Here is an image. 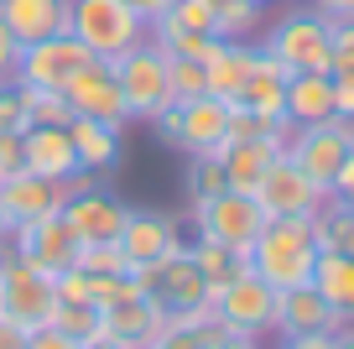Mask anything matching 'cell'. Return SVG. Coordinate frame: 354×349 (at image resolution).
<instances>
[{"label": "cell", "mask_w": 354, "mask_h": 349, "mask_svg": "<svg viewBox=\"0 0 354 349\" xmlns=\"http://www.w3.org/2000/svg\"><path fill=\"white\" fill-rule=\"evenodd\" d=\"M120 251L131 266H151V261H167V256L183 251V235H177V219L162 214V208H131L120 229Z\"/></svg>", "instance_id": "5bb4252c"}, {"label": "cell", "mask_w": 354, "mask_h": 349, "mask_svg": "<svg viewBox=\"0 0 354 349\" xmlns=\"http://www.w3.org/2000/svg\"><path fill=\"white\" fill-rule=\"evenodd\" d=\"M250 63H255L250 42H219L209 57H203V84H209V94L224 99V105H234L240 89H245V78H250Z\"/></svg>", "instance_id": "7402d4cb"}, {"label": "cell", "mask_w": 354, "mask_h": 349, "mask_svg": "<svg viewBox=\"0 0 354 349\" xmlns=\"http://www.w3.org/2000/svg\"><path fill=\"white\" fill-rule=\"evenodd\" d=\"M53 328H63L68 339L88 344V339H100V307L94 303H57L53 307Z\"/></svg>", "instance_id": "4dcf8cb0"}, {"label": "cell", "mask_w": 354, "mask_h": 349, "mask_svg": "<svg viewBox=\"0 0 354 349\" xmlns=\"http://www.w3.org/2000/svg\"><path fill=\"white\" fill-rule=\"evenodd\" d=\"M261 26V6L250 0H214V37L219 42H250Z\"/></svg>", "instance_id": "83f0119b"}, {"label": "cell", "mask_w": 354, "mask_h": 349, "mask_svg": "<svg viewBox=\"0 0 354 349\" xmlns=\"http://www.w3.org/2000/svg\"><path fill=\"white\" fill-rule=\"evenodd\" d=\"M333 115L354 120V78L349 73H333Z\"/></svg>", "instance_id": "60d3db41"}, {"label": "cell", "mask_w": 354, "mask_h": 349, "mask_svg": "<svg viewBox=\"0 0 354 349\" xmlns=\"http://www.w3.org/2000/svg\"><path fill=\"white\" fill-rule=\"evenodd\" d=\"M277 349H333V334H281Z\"/></svg>", "instance_id": "7bdbcfd3"}, {"label": "cell", "mask_w": 354, "mask_h": 349, "mask_svg": "<svg viewBox=\"0 0 354 349\" xmlns=\"http://www.w3.org/2000/svg\"><path fill=\"white\" fill-rule=\"evenodd\" d=\"M172 146L188 156H224V146H230V105L214 94L193 99V105H177Z\"/></svg>", "instance_id": "4fadbf2b"}, {"label": "cell", "mask_w": 354, "mask_h": 349, "mask_svg": "<svg viewBox=\"0 0 354 349\" xmlns=\"http://www.w3.org/2000/svg\"><path fill=\"white\" fill-rule=\"evenodd\" d=\"M292 125H318L333 115V73H292L287 99H281Z\"/></svg>", "instance_id": "603a6c76"}, {"label": "cell", "mask_w": 354, "mask_h": 349, "mask_svg": "<svg viewBox=\"0 0 354 349\" xmlns=\"http://www.w3.org/2000/svg\"><path fill=\"white\" fill-rule=\"evenodd\" d=\"M281 156V146L271 141V136H255V141H230L224 146V183L234 188V193H255V183H261V172Z\"/></svg>", "instance_id": "d4e9b609"}, {"label": "cell", "mask_w": 354, "mask_h": 349, "mask_svg": "<svg viewBox=\"0 0 354 349\" xmlns=\"http://www.w3.org/2000/svg\"><path fill=\"white\" fill-rule=\"evenodd\" d=\"M63 99H68V109H73V115H84V120H104V125H115V131H125V125H131V109H125L120 78H115V68L104 63V57H88V63L63 84Z\"/></svg>", "instance_id": "30bf717a"}, {"label": "cell", "mask_w": 354, "mask_h": 349, "mask_svg": "<svg viewBox=\"0 0 354 349\" xmlns=\"http://www.w3.org/2000/svg\"><path fill=\"white\" fill-rule=\"evenodd\" d=\"M328 188H318L308 172H302L297 162H292L287 152L277 156V162L261 172V183H255V204L266 208V219H292V214H318L323 204H328Z\"/></svg>", "instance_id": "9c48e42d"}, {"label": "cell", "mask_w": 354, "mask_h": 349, "mask_svg": "<svg viewBox=\"0 0 354 349\" xmlns=\"http://www.w3.org/2000/svg\"><path fill=\"white\" fill-rule=\"evenodd\" d=\"M115 78H120V94H125V109L131 120H156L167 105H172V89H167V53L146 37L141 47L115 57Z\"/></svg>", "instance_id": "8992f818"}, {"label": "cell", "mask_w": 354, "mask_h": 349, "mask_svg": "<svg viewBox=\"0 0 354 349\" xmlns=\"http://www.w3.org/2000/svg\"><path fill=\"white\" fill-rule=\"evenodd\" d=\"M0 131H11V136H26L32 131V105H26V89L16 84H0Z\"/></svg>", "instance_id": "836d02e7"}, {"label": "cell", "mask_w": 354, "mask_h": 349, "mask_svg": "<svg viewBox=\"0 0 354 349\" xmlns=\"http://www.w3.org/2000/svg\"><path fill=\"white\" fill-rule=\"evenodd\" d=\"M349 152H354V120H344V115H328L318 125H297V136L287 141V156L328 193L339 183V167L349 162Z\"/></svg>", "instance_id": "ba28073f"}, {"label": "cell", "mask_w": 354, "mask_h": 349, "mask_svg": "<svg viewBox=\"0 0 354 349\" xmlns=\"http://www.w3.org/2000/svg\"><path fill=\"white\" fill-rule=\"evenodd\" d=\"M68 136H73V152H78V167L84 172H110V167H120V131L104 120H84V115H73L68 120Z\"/></svg>", "instance_id": "cb8c5ba5"}, {"label": "cell", "mask_w": 354, "mask_h": 349, "mask_svg": "<svg viewBox=\"0 0 354 349\" xmlns=\"http://www.w3.org/2000/svg\"><path fill=\"white\" fill-rule=\"evenodd\" d=\"M344 318L333 313L328 303H323L318 287H287L277 303V334H344Z\"/></svg>", "instance_id": "ac0fdd59"}, {"label": "cell", "mask_w": 354, "mask_h": 349, "mask_svg": "<svg viewBox=\"0 0 354 349\" xmlns=\"http://www.w3.org/2000/svg\"><path fill=\"white\" fill-rule=\"evenodd\" d=\"M16 63H21V42H16V37L6 32V21H0V84L16 78Z\"/></svg>", "instance_id": "f35d334b"}, {"label": "cell", "mask_w": 354, "mask_h": 349, "mask_svg": "<svg viewBox=\"0 0 354 349\" xmlns=\"http://www.w3.org/2000/svg\"><path fill=\"white\" fill-rule=\"evenodd\" d=\"M0 208H6V219H11V229L32 224V219H47L63 208V188L47 183V177L37 172H11V177H0Z\"/></svg>", "instance_id": "e0dca14e"}, {"label": "cell", "mask_w": 354, "mask_h": 349, "mask_svg": "<svg viewBox=\"0 0 354 349\" xmlns=\"http://www.w3.org/2000/svg\"><path fill=\"white\" fill-rule=\"evenodd\" d=\"M21 162H26V172L47 177V183H68L73 172H84L68 125H32L21 136Z\"/></svg>", "instance_id": "2e32d148"}, {"label": "cell", "mask_w": 354, "mask_h": 349, "mask_svg": "<svg viewBox=\"0 0 354 349\" xmlns=\"http://www.w3.org/2000/svg\"><path fill=\"white\" fill-rule=\"evenodd\" d=\"M193 224H198L203 240H219V245H230L234 256H250L255 235L266 229V208L255 204V193H234V188H224V193L193 204Z\"/></svg>", "instance_id": "5b68a950"}, {"label": "cell", "mask_w": 354, "mask_h": 349, "mask_svg": "<svg viewBox=\"0 0 354 349\" xmlns=\"http://www.w3.org/2000/svg\"><path fill=\"white\" fill-rule=\"evenodd\" d=\"M63 219L73 224L78 245H84V240H120V229H125V219H131V208L94 183V188H84V193H73V198L63 204Z\"/></svg>", "instance_id": "9a60e30c"}, {"label": "cell", "mask_w": 354, "mask_h": 349, "mask_svg": "<svg viewBox=\"0 0 354 349\" xmlns=\"http://www.w3.org/2000/svg\"><path fill=\"white\" fill-rule=\"evenodd\" d=\"M53 287H57V303H88V271H78V266L57 271Z\"/></svg>", "instance_id": "8d00e7d4"}, {"label": "cell", "mask_w": 354, "mask_h": 349, "mask_svg": "<svg viewBox=\"0 0 354 349\" xmlns=\"http://www.w3.org/2000/svg\"><path fill=\"white\" fill-rule=\"evenodd\" d=\"M11 251V219H6V208H0V256Z\"/></svg>", "instance_id": "c3c4849f"}, {"label": "cell", "mask_w": 354, "mask_h": 349, "mask_svg": "<svg viewBox=\"0 0 354 349\" xmlns=\"http://www.w3.org/2000/svg\"><path fill=\"white\" fill-rule=\"evenodd\" d=\"M11 251L57 276V271H68V266H73L78 235H73V224L63 219V208H57V214H47V219H32V224L11 229Z\"/></svg>", "instance_id": "7c38bea8"}, {"label": "cell", "mask_w": 354, "mask_h": 349, "mask_svg": "<svg viewBox=\"0 0 354 349\" xmlns=\"http://www.w3.org/2000/svg\"><path fill=\"white\" fill-rule=\"evenodd\" d=\"M26 349H84V344H78V339H68L63 328L42 323V328H32V334H26Z\"/></svg>", "instance_id": "74e56055"}, {"label": "cell", "mask_w": 354, "mask_h": 349, "mask_svg": "<svg viewBox=\"0 0 354 349\" xmlns=\"http://www.w3.org/2000/svg\"><path fill=\"white\" fill-rule=\"evenodd\" d=\"M333 73L354 78V21H333Z\"/></svg>", "instance_id": "d590c367"}, {"label": "cell", "mask_w": 354, "mask_h": 349, "mask_svg": "<svg viewBox=\"0 0 354 349\" xmlns=\"http://www.w3.org/2000/svg\"><path fill=\"white\" fill-rule=\"evenodd\" d=\"M21 136H11V131H0V177H11V172H21Z\"/></svg>", "instance_id": "ab89813d"}, {"label": "cell", "mask_w": 354, "mask_h": 349, "mask_svg": "<svg viewBox=\"0 0 354 349\" xmlns=\"http://www.w3.org/2000/svg\"><path fill=\"white\" fill-rule=\"evenodd\" d=\"M313 287L323 292V303L354 323V256H339V251H318V266H313Z\"/></svg>", "instance_id": "484cf974"}, {"label": "cell", "mask_w": 354, "mask_h": 349, "mask_svg": "<svg viewBox=\"0 0 354 349\" xmlns=\"http://www.w3.org/2000/svg\"><path fill=\"white\" fill-rule=\"evenodd\" d=\"M26 334H32L26 323H16L11 313H0V349H26Z\"/></svg>", "instance_id": "b9f144b4"}, {"label": "cell", "mask_w": 354, "mask_h": 349, "mask_svg": "<svg viewBox=\"0 0 354 349\" xmlns=\"http://www.w3.org/2000/svg\"><path fill=\"white\" fill-rule=\"evenodd\" d=\"M151 297H162L172 313L203 307V303L214 297V292H209V282H203V271L188 261V245H183L177 256H167V261H162V276H156V292H151Z\"/></svg>", "instance_id": "44dd1931"}, {"label": "cell", "mask_w": 354, "mask_h": 349, "mask_svg": "<svg viewBox=\"0 0 354 349\" xmlns=\"http://www.w3.org/2000/svg\"><path fill=\"white\" fill-rule=\"evenodd\" d=\"M73 266H78V271H88V276L131 271V261H125L120 240H84V245H78V256H73Z\"/></svg>", "instance_id": "f1b7e54d"}, {"label": "cell", "mask_w": 354, "mask_h": 349, "mask_svg": "<svg viewBox=\"0 0 354 349\" xmlns=\"http://www.w3.org/2000/svg\"><path fill=\"white\" fill-rule=\"evenodd\" d=\"M167 89H172V105H193V99L209 94L203 84V63L193 57H167Z\"/></svg>", "instance_id": "f546056e"}, {"label": "cell", "mask_w": 354, "mask_h": 349, "mask_svg": "<svg viewBox=\"0 0 354 349\" xmlns=\"http://www.w3.org/2000/svg\"><path fill=\"white\" fill-rule=\"evenodd\" d=\"M188 261H193V266H198V271H203V282H209V292H219L224 282H234V276H240L245 266H250V261H245V256H234L230 245H219V240H203V235H198V240L188 245Z\"/></svg>", "instance_id": "4316f807"}, {"label": "cell", "mask_w": 354, "mask_h": 349, "mask_svg": "<svg viewBox=\"0 0 354 349\" xmlns=\"http://www.w3.org/2000/svg\"><path fill=\"white\" fill-rule=\"evenodd\" d=\"M125 6H131V11H136V16H141V21H146V26H151V21H156V16H167V6H172V0H125Z\"/></svg>", "instance_id": "bcb514c9"}, {"label": "cell", "mask_w": 354, "mask_h": 349, "mask_svg": "<svg viewBox=\"0 0 354 349\" xmlns=\"http://www.w3.org/2000/svg\"><path fill=\"white\" fill-rule=\"evenodd\" d=\"M333 198H339L344 208H354V152H349V162L339 167V183H333Z\"/></svg>", "instance_id": "ee69618b"}, {"label": "cell", "mask_w": 354, "mask_h": 349, "mask_svg": "<svg viewBox=\"0 0 354 349\" xmlns=\"http://www.w3.org/2000/svg\"><path fill=\"white\" fill-rule=\"evenodd\" d=\"M21 89H26V105H32V125H68L73 120L63 89H32V84H21Z\"/></svg>", "instance_id": "d6a6232c"}, {"label": "cell", "mask_w": 354, "mask_h": 349, "mask_svg": "<svg viewBox=\"0 0 354 349\" xmlns=\"http://www.w3.org/2000/svg\"><path fill=\"white\" fill-rule=\"evenodd\" d=\"M287 78H292V68L281 63V57H271L266 47H255L250 78H245V89H240L234 105L255 109V115H287V109H281V99H287Z\"/></svg>", "instance_id": "ffe728a7"}, {"label": "cell", "mask_w": 354, "mask_h": 349, "mask_svg": "<svg viewBox=\"0 0 354 349\" xmlns=\"http://www.w3.org/2000/svg\"><path fill=\"white\" fill-rule=\"evenodd\" d=\"M250 271L261 282H271L277 292L287 287H308L313 266H318V240H313V214H292V219H266V229L250 245Z\"/></svg>", "instance_id": "6da1fadb"}, {"label": "cell", "mask_w": 354, "mask_h": 349, "mask_svg": "<svg viewBox=\"0 0 354 349\" xmlns=\"http://www.w3.org/2000/svg\"><path fill=\"white\" fill-rule=\"evenodd\" d=\"M224 162L219 156H193V167H188V198L198 204V198H214V193H224Z\"/></svg>", "instance_id": "e575fe53"}, {"label": "cell", "mask_w": 354, "mask_h": 349, "mask_svg": "<svg viewBox=\"0 0 354 349\" xmlns=\"http://www.w3.org/2000/svg\"><path fill=\"white\" fill-rule=\"evenodd\" d=\"M277 303H281V292L271 282H261L250 266H245L234 282H224L219 292H214V313H219L224 334H240V339L277 334Z\"/></svg>", "instance_id": "277c9868"}, {"label": "cell", "mask_w": 354, "mask_h": 349, "mask_svg": "<svg viewBox=\"0 0 354 349\" xmlns=\"http://www.w3.org/2000/svg\"><path fill=\"white\" fill-rule=\"evenodd\" d=\"M68 6H73V0H0V21L26 47V42L68 32Z\"/></svg>", "instance_id": "d6986e66"}, {"label": "cell", "mask_w": 354, "mask_h": 349, "mask_svg": "<svg viewBox=\"0 0 354 349\" xmlns=\"http://www.w3.org/2000/svg\"><path fill=\"white\" fill-rule=\"evenodd\" d=\"M88 47L78 42L73 32H57L42 37V42H26L21 47V63H16V84H32V89H63L78 68L88 63Z\"/></svg>", "instance_id": "8fae6325"}, {"label": "cell", "mask_w": 354, "mask_h": 349, "mask_svg": "<svg viewBox=\"0 0 354 349\" xmlns=\"http://www.w3.org/2000/svg\"><path fill=\"white\" fill-rule=\"evenodd\" d=\"M333 349H354V323L344 328V334H333Z\"/></svg>", "instance_id": "681fc988"}, {"label": "cell", "mask_w": 354, "mask_h": 349, "mask_svg": "<svg viewBox=\"0 0 354 349\" xmlns=\"http://www.w3.org/2000/svg\"><path fill=\"white\" fill-rule=\"evenodd\" d=\"M162 26H177V32H209L214 37V0H172L167 16H156Z\"/></svg>", "instance_id": "1f68e13d"}, {"label": "cell", "mask_w": 354, "mask_h": 349, "mask_svg": "<svg viewBox=\"0 0 354 349\" xmlns=\"http://www.w3.org/2000/svg\"><path fill=\"white\" fill-rule=\"evenodd\" d=\"M313 11H323L328 21H354V0H313Z\"/></svg>", "instance_id": "f6af8a7d"}, {"label": "cell", "mask_w": 354, "mask_h": 349, "mask_svg": "<svg viewBox=\"0 0 354 349\" xmlns=\"http://www.w3.org/2000/svg\"><path fill=\"white\" fill-rule=\"evenodd\" d=\"M261 47L292 73H333V21L323 11H287Z\"/></svg>", "instance_id": "3957f363"}, {"label": "cell", "mask_w": 354, "mask_h": 349, "mask_svg": "<svg viewBox=\"0 0 354 349\" xmlns=\"http://www.w3.org/2000/svg\"><path fill=\"white\" fill-rule=\"evenodd\" d=\"M53 307H57L53 271L32 266L16 251L0 256V313H11L26 328H42V323H53Z\"/></svg>", "instance_id": "52a82bcc"}, {"label": "cell", "mask_w": 354, "mask_h": 349, "mask_svg": "<svg viewBox=\"0 0 354 349\" xmlns=\"http://www.w3.org/2000/svg\"><path fill=\"white\" fill-rule=\"evenodd\" d=\"M68 32H73L94 57L115 63L120 53L141 47L146 37H151V26H146L125 0H73V6H68Z\"/></svg>", "instance_id": "7a4b0ae2"}, {"label": "cell", "mask_w": 354, "mask_h": 349, "mask_svg": "<svg viewBox=\"0 0 354 349\" xmlns=\"http://www.w3.org/2000/svg\"><path fill=\"white\" fill-rule=\"evenodd\" d=\"M203 349H261V339H240V334H224V339H214V344H203Z\"/></svg>", "instance_id": "7dc6e473"}, {"label": "cell", "mask_w": 354, "mask_h": 349, "mask_svg": "<svg viewBox=\"0 0 354 349\" xmlns=\"http://www.w3.org/2000/svg\"><path fill=\"white\" fill-rule=\"evenodd\" d=\"M250 6H261V11H266V6H271V0H250Z\"/></svg>", "instance_id": "f907efd6"}]
</instances>
